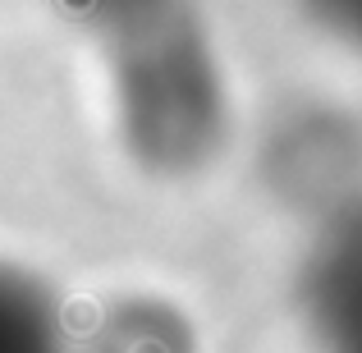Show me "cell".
<instances>
[{"mask_svg": "<svg viewBox=\"0 0 362 353\" xmlns=\"http://www.w3.org/2000/svg\"><path fill=\"white\" fill-rule=\"evenodd\" d=\"M101 51L115 133L151 179H193L230 142V88L197 0H51Z\"/></svg>", "mask_w": 362, "mask_h": 353, "instance_id": "cell-1", "label": "cell"}, {"mask_svg": "<svg viewBox=\"0 0 362 353\" xmlns=\"http://www.w3.org/2000/svg\"><path fill=\"white\" fill-rule=\"evenodd\" d=\"M298 312L317 353H362V197L326 216L298 275Z\"/></svg>", "mask_w": 362, "mask_h": 353, "instance_id": "cell-2", "label": "cell"}, {"mask_svg": "<svg viewBox=\"0 0 362 353\" xmlns=\"http://www.w3.org/2000/svg\"><path fill=\"white\" fill-rule=\"evenodd\" d=\"M92 353H197V335L170 299L129 294L101 312Z\"/></svg>", "mask_w": 362, "mask_h": 353, "instance_id": "cell-3", "label": "cell"}, {"mask_svg": "<svg viewBox=\"0 0 362 353\" xmlns=\"http://www.w3.org/2000/svg\"><path fill=\"white\" fill-rule=\"evenodd\" d=\"M0 353H69L55 294L14 262H0Z\"/></svg>", "mask_w": 362, "mask_h": 353, "instance_id": "cell-4", "label": "cell"}, {"mask_svg": "<svg viewBox=\"0 0 362 353\" xmlns=\"http://www.w3.org/2000/svg\"><path fill=\"white\" fill-rule=\"evenodd\" d=\"M298 9L312 18V28L362 60V0H298Z\"/></svg>", "mask_w": 362, "mask_h": 353, "instance_id": "cell-5", "label": "cell"}]
</instances>
